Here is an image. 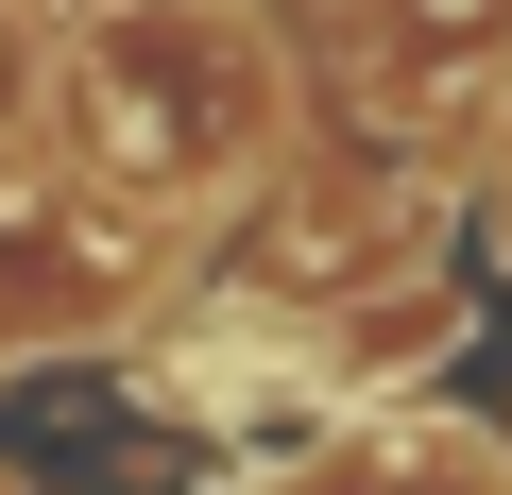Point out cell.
Returning <instances> with one entry per match:
<instances>
[{"label":"cell","mask_w":512,"mask_h":495,"mask_svg":"<svg viewBox=\"0 0 512 495\" xmlns=\"http://www.w3.org/2000/svg\"><path fill=\"white\" fill-rule=\"evenodd\" d=\"M291 137H308V86L256 0H69L52 154L137 222H222L256 171H291Z\"/></svg>","instance_id":"6da1fadb"},{"label":"cell","mask_w":512,"mask_h":495,"mask_svg":"<svg viewBox=\"0 0 512 495\" xmlns=\"http://www.w3.org/2000/svg\"><path fill=\"white\" fill-rule=\"evenodd\" d=\"M274 495H512V427H461V410H376V427L308 444Z\"/></svg>","instance_id":"7a4b0ae2"},{"label":"cell","mask_w":512,"mask_h":495,"mask_svg":"<svg viewBox=\"0 0 512 495\" xmlns=\"http://www.w3.org/2000/svg\"><path fill=\"white\" fill-rule=\"evenodd\" d=\"M495 222H512V120H495Z\"/></svg>","instance_id":"3957f363"},{"label":"cell","mask_w":512,"mask_h":495,"mask_svg":"<svg viewBox=\"0 0 512 495\" xmlns=\"http://www.w3.org/2000/svg\"><path fill=\"white\" fill-rule=\"evenodd\" d=\"M325 18H359V0H325Z\"/></svg>","instance_id":"277c9868"},{"label":"cell","mask_w":512,"mask_h":495,"mask_svg":"<svg viewBox=\"0 0 512 495\" xmlns=\"http://www.w3.org/2000/svg\"><path fill=\"white\" fill-rule=\"evenodd\" d=\"M0 495H18V478H0Z\"/></svg>","instance_id":"5b68a950"}]
</instances>
